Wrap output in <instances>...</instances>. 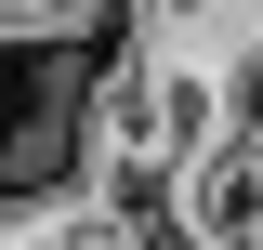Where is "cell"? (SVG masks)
Here are the masks:
<instances>
[{"label": "cell", "instance_id": "6da1fadb", "mask_svg": "<svg viewBox=\"0 0 263 250\" xmlns=\"http://www.w3.org/2000/svg\"><path fill=\"white\" fill-rule=\"evenodd\" d=\"M184 224L211 250H263V132H237L211 171H184Z\"/></svg>", "mask_w": 263, "mask_h": 250}]
</instances>
